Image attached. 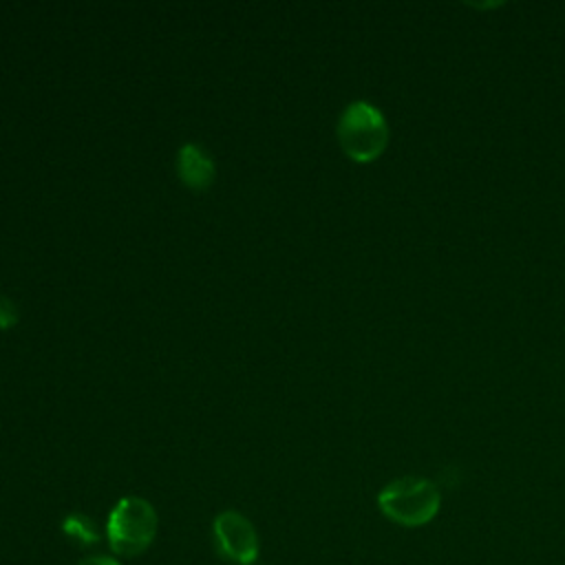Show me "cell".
Wrapping results in <instances>:
<instances>
[{"mask_svg": "<svg viewBox=\"0 0 565 565\" xmlns=\"http://www.w3.org/2000/svg\"><path fill=\"white\" fill-rule=\"evenodd\" d=\"M441 505V492L430 479L399 477L377 494V508L386 519L404 527L426 525Z\"/></svg>", "mask_w": 565, "mask_h": 565, "instance_id": "cell-1", "label": "cell"}, {"mask_svg": "<svg viewBox=\"0 0 565 565\" xmlns=\"http://www.w3.org/2000/svg\"><path fill=\"white\" fill-rule=\"evenodd\" d=\"M340 148L358 163L375 161L388 143V124L384 115L364 99L351 102L335 126Z\"/></svg>", "mask_w": 565, "mask_h": 565, "instance_id": "cell-2", "label": "cell"}, {"mask_svg": "<svg viewBox=\"0 0 565 565\" xmlns=\"http://www.w3.org/2000/svg\"><path fill=\"white\" fill-rule=\"evenodd\" d=\"M157 534V512L141 497H121L108 514L106 536L115 554L137 556Z\"/></svg>", "mask_w": 565, "mask_h": 565, "instance_id": "cell-3", "label": "cell"}, {"mask_svg": "<svg viewBox=\"0 0 565 565\" xmlns=\"http://www.w3.org/2000/svg\"><path fill=\"white\" fill-rule=\"evenodd\" d=\"M214 545L216 552L236 563V565H252L258 556V534L247 516L236 510L221 512L212 523Z\"/></svg>", "mask_w": 565, "mask_h": 565, "instance_id": "cell-4", "label": "cell"}, {"mask_svg": "<svg viewBox=\"0 0 565 565\" xmlns=\"http://www.w3.org/2000/svg\"><path fill=\"white\" fill-rule=\"evenodd\" d=\"M177 174L190 190H207L216 177V166L207 150L196 143H185L177 154Z\"/></svg>", "mask_w": 565, "mask_h": 565, "instance_id": "cell-5", "label": "cell"}, {"mask_svg": "<svg viewBox=\"0 0 565 565\" xmlns=\"http://www.w3.org/2000/svg\"><path fill=\"white\" fill-rule=\"evenodd\" d=\"M62 532L82 545H93L99 541V532L95 530V523L86 514H79V512L64 516Z\"/></svg>", "mask_w": 565, "mask_h": 565, "instance_id": "cell-6", "label": "cell"}, {"mask_svg": "<svg viewBox=\"0 0 565 565\" xmlns=\"http://www.w3.org/2000/svg\"><path fill=\"white\" fill-rule=\"evenodd\" d=\"M18 318H20V313H18L15 302L0 294V329H9V327L18 324Z\"/></svg>", "mask_w": 565, "mask_h": 565, "instance_id": "cell-7", "label": "cell"}, {"mask_svg": "<svg viewBox=\"0 0 565 565\" xmlns=\"http://www.w3.org/2000/svg\"><path fill=\"white\" fill-rule=\"evenodd\" d=\"M75 565H119L113 556H106V554H95V556H86L82 561H77Z\"/></svg>", "mask_w": 565, "mask_h": 565, "instance_id": "cell-8", "label": "cell"}]
</instances>
